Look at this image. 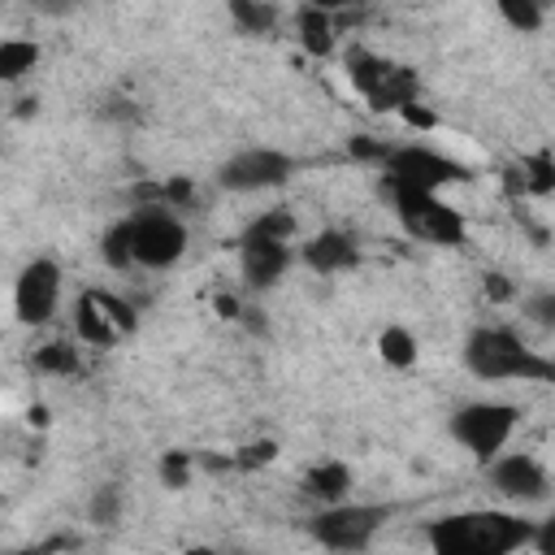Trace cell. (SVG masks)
I'll use <instances>...</instances> for the list:
<instances>
[{
  "mask_svg": "<svg viewBox=\"0 0 555 555\" xmlns=\"http://www.w3.org/2000/svg\"><path fill=\"white\" fill-rule=\"evenodd\" d=\"M490 486H494L503 499H512V503H538V499H546V490H551L546 468H542L533 455H525V451L499 455V460L490 464Z\"/></svg>",
  "mask_w": 555,
  "mask_h": 555,
  "instance_id": "obj_11",
  "label": "cell"
},
{
  "mask_svg": "<svg viewBox=\"0 0 555 555\" xmlns=\"http://www.w3.org/2000/svg\"><path fill=\"white\" fill-rule=\"evenodd\" d=\"M17 555H39V551H17Z\"/></svg>",
  "mask_w": 555,
  "mask_h": 555,
  "instance_id": "obj_33",
  "label": "cell"
},
{
  "mask_svg": "<svg viewBox=\"0 0 555 555\" xmlns=\"http://www.w3.org/2000/svg\"><path fill=\"white\" fill-rule=\"evenodd\" d=\"M533 546H538V555H555V512L533 529Z\"/></svg>",
  "mask_w": 555,
  "mask_h": 555,
  "instance_id": "obj_28",
  "label": "cell"
},
{
  "mask_svg": "<svg viewBox=\"0 0 555 555\" xmlns=\"http://www.w3.org/2000/svg\"><path fill=\"white\" fill-rule=\"evenodd\" d=\"M186 555H217V551H212V546H191Z\"/></svg>",
  "mask_w": 555,
  "mask_h": 555,
  "instance_id": "obj_32",
  "label": "cell"
},
{
  "mask_svg": "<svg viewBox=\"0 0 555 555\" xmlns=\"http://www.w3.org/2000/svg\"><path fill=\"white\" fill-rule=\"evenodd\" d=\"M186 473H191V460H186L182 451H169V455L160 460V477H165V486H186Z\"/></svg>",
  "mask_w": 555,
  "mask_h": 555,
  "instance_id": "obj_26",
  "label": "cell"
},
{
  "mask_svg": "<svg viewBox=\"0 0 555 555\" xmlns=\"http://www.w3.org/2000/svg\"><path fill=\"white\" fill-rule=\"evenodd\" d=\"M525 312L538 321V325H555V295H533L525 304Z\"/></svg>",
  "mask_w": 555,
  "mask_h": 555,
  "instance_id": "obj_27",
  "label": "cell"
},
{
  "mask_svg": "<svg viewBox=\"0 0 555 555\" xmlns=\"http://www.w3.org/2000/svg\"><path fill=\"white\" fill-rule=\"evenodd\" d=\"M516 421H520V412H516L512 403L477 399V403L455 408V416H451V438H455L468 455H477L481 464H494V460H499V451L507 447V438H512Z\"/></svg>",
  "mask_w": 555,
  "mask_h": 555,
  "instance_id": "obj_7",
  "label": "cell"
},
{
  "mask_svg": "<svg viewBox=\"0 0 555 555\" xmlns=\"http://www.w3.org/2000/svg\"><path fill=\"white\" fill-rule=\"evenodd\" d=\"M295 26H299V43H304L312 56H330V52H334V22H330V9L304 4V9L295 13Z\"/></svg>",
  "mask_w": 555,
  "mask_h": 555,
  "instance_id": "obj_16",
  "label": "cell"
},
{
  "mask_svg": "<svg viewBox=\"0 0 555 555\" xmlns=\"http://www.w3.org/2000/svg\"><path fill=\"white\" fill-rule=\"evenodd\" d=\"M499 13H503V22H507L512 30H520V35L538 30V26H542V17H546L533 0H503V4H499Z\"/></svg>",
  "mask_w": 555,
  "mask_h": 555,
  "instance_id": "obj_22",
  "label": "cell"
},
{
  "mask_svg": "<svg viewBox=\"0 0 555 555\" xmlns=\"http://www.w3.org/2000/svg\"><path fill=\"white\" fill-rule=\"evenodd\" d=\"M273 455V442H260V447H247L243 455H238V464H264Z\"/></svg>",
  "mask_w": 555,
  "mask_h": 555,
  "instance_id": "obj_29",
  "label": "cell"
},
{
  "mask_svg": "<svg viewBox=\"0 0 555 555\" xmlns=\"http://www.w3.org/2000/svg\"><path fill=\"white\" fill-rule=\"evenodd\" d=\"M490 295H494V299H503V295H507V286L499 282V273H490Z\"/></svg>",
  "mask_w": 555,
  "mask_h": 555,
  "instance_id": "obj_31",
  "label": "cell"
},
{
  "mask_svg": "<svg viewBox=\"0 0 555 555\" xmlns=\"http://www.w3.org/2000/svg\"><path fill=\"white\" fill-rule=\"evenodd\" d=\"M61 304V269L56 260L39 256L30 260L22 273H17V286H13V312L22 325H48L52 312Z\"/></svg>",
  "mask_w": 555,
  "mask_h": 555,
  "instance_id": "obj_10",
  "label": "cell"
},
{
  "mask_svg": "<svg viewBox=\"0 0 555 555\" xmlns=\"http://www.w3.org/2000/svg\"><path fill=\"white\" fill-rule=\"evenodd\" d=\"M230 17L243 26V35H269L278 26V9L273 4H256V0H234Z\"/></svg>",
  "mask_w": 555,
  "mask_h": 555,
  "instance_id": "obj_20",
  "label": "cell"
},
{
  "mask_svg": "<svg viewBox=\"0 0 555 555\" xmlns=\"http://www.w3.org/2000/svg\"><path fill=\"white\" fill-rule=\"evenodd\" d=\"M121 516V490L117 486H100L95 499H91V520L95 525H117Z\"/></svg>",
  "mask_w": 555,
  "mask_h": 555,
  "instance_id": "obj_25",
  "label": "cell"
},
{
  "mask_svg": "<svg viewBox=\"0 0 555 555\" xmlns=\"http://www.w3.org/2000/svg\"><path fill=\"white\" fill-rule=\"evenodd\" d=\"M390 199H395V217H399V225H403L408 238L434 243V247H460L468 238L464 212L451 208L442 195H429V191H390Z\"/></svg>",
  "mask_w": 555,
  "mask_h": 555,
  "instance_id": "obj_5",
  "label": "cell"
},
{
  "mask_svg": "<svg viewBox=\"0 0 555 555\" xmlns=\"http://www.w3.org/2000/svg\"><path fill=\"white\" fill-rule=\"evenodd\" d=\"M35 369H39V373L69 377V373H78V351H74L69 343H43V347L35 351Z\"/></svg>",
  "mask_w": 555,
  "mask_h": 555,
  "instance_id": "obj_21",
  "label": "cell"
},
{
  "mask_svg": "<svg viewBox=\"0 0 555 555\" xmlns=\"http://www.w3.org/2000/svg\"><path fill=\"white\" fill-rule=\"evenodd\" d=\"M95 299H100V308L108 312V321L121 330V338L126 334H134V325H139V317H134V308L121 299V295H113V291H95Z\"/></svg>",
  "mask_w": 555,
  "mask_h": 555,
  "instance_id": "obj_24",
  "label": "cell"
},
{
  "mask_svg": "<svg viewBox=\"0 0 555 555\" xmlns=\"http://www.w3.org/2000/svg\"><path fill=\"white\" fill-rule=\"evenodd\" d=\"M117 225L126 234V256L139 269H169L186 251V225L160 204L156 208H134Z\"/></svg>",
  "mask_w": 555,
  "mask_h": 555,
  "instance_id": "obj_4",
  "label": "cell"
},
{
  "mask_svg": "<svg viewBox=\"0 0 555 555\" xmlns=\"http://www.w3.org/2000/svg\"><path fill=\"white\" fill-rule=\"evenodd\" d=\"M520 186L546 195V191L555 186V160H551V156H529V160H520Z\"/></svg>",
  "mask_w": 555,
  "mask_h": 555,
  "instance_id": "obj_23",
  "label": "cell"
},
{
  "mask_svg": "<svg viewBox=\"0 0 555 555\" xmlns=\"http://www.w3.org/2000/svg\"><path fill=\"white\" fill-rule=\"evenodd\" d=\"M243 234L273 238V243H291V238H295V212H291V208H264L260 217H251V221L243 225Z\"/></svg>",
  "mask_w": 555,
  "mask_h": 555,
  "instance_id": "obj_19",
  "label": "cell"
},
{
  "mask_svg": "<svg viewBox=\"0 0 555 555\" xmlns=\"http://www.w3.org/2000/svg\"><path fill=\"white\" fill-rule=\"evenodd\" d=\"M304 260L317 269V273H347L356 269L360 260V243L347 234V230H321L304 243Z\"/></svg>",
  "mask_w": 555,
  "mask_h": 555,
  "instance_id": "obj_13",
  "label": "cell"
},
{
  "mask_svg": "<svg viewBox=\"0 0 555 555\" xmlns=\"http://www.w3.org/2000/svg\"><path fill=\"white\" fill-rule=\"evenodd\" d=\"M382 520H386V507H377V503H334V507H321L308 520V529L325 551L356 555L377 538Z\"/></svg>",
  "mask_w": 555,
  "mask_h": 555,
  "instance_id": "obj_8",
  "label": "cell"
},
{
  "mask_svg": "<svg viewBox=\"0 0 555 555\" xmlns=\"http://www.w3.org/2000/svg\"><path fill=\"white\" fill-rule=\"evenodd\" d=\"M347 490H351V468L343 460H321L304 473V494L321 499L325 507L334 503H347Z\"/></svg>",
  "mask_w": 555,
  "mask_h": 555,
  "instance_id": "obj_15",
  "label": "cell"
},
{
  "mask_svg": "<svg viewBox=\"0 0 555 555\" xmlns=\"http://www.w3.org/2000/svg\"><path fill=\"white\" fill-rule=\"evenodd\" d=\"M347 82L377 113H408L421 95V78L412 65L382 56V52H369V48H347Z\"/></svg>",
  "mask_w": 555,
  "mask_h": 555,
  "instance_id": "obj_3",
  "label": "cell"
},
{
  "mask_svg": "<svg viewBox=\"0 0 555 555\" xmlns=\"http://www.w3.org/2000/svg\"><path fill=\"white\" fill-rule=\"evenodd\" d=\"M291 173H295V156H286L278 147H243L217 169V186L251 195V191H273L282 182H291Z\"/></svg>",
  "mask_w": 555,
  "mask_h": 555,
  "instance_id": "obj_9",
  "label": "cell"
},
{
  "mask_svg": "<svg viewBox=\"0 0 555 555\" xmlns=\"http://www.w3.org/2000/svg\"><path fill=\"white\" fill-rule=\"evenodd\" d=\"M238 260H243V278L251 291H269L282 282V273L291 269V243H273V238H256L243 234L238 238Z\"/></svg>",
  "mask_w": 555,
  "mask_h": 555,
  "instance_id": "obj_12",
  "label": "cell"
},
{
  "mask_svg": "<svg viewBox=\"0 0 555 555\" xmlns=\"http://www.w3.org/2000/svg\"><path fill=\"white\" fill-rule=\"evenodd\" d=\"M377 356H382L390 369H412V364H416V338H412V330L386 325V330L377 334Z\"/></svg>",
  "mask_w": 555,
  "mask_h": 555,
  "instance_id": "obj_18",
  "label": "cell"
},
{
  "mask_svg": "<svg viewBox=\"0 0 555 555\" xmlns=\"http://www.w3.org/2000/svg\"><path fill=\"white\" fill-rule=\"evenodd\" d=\"M529 520H520L516 512L503 507H468V512H451L429 520L425 538L434 555H516L520 546L533 542Z\"/></svg>",
  "mask_w": 555,
  "mask_h": 555,
  "instance_id": "obj_1",
  "label": "cell"
},
{
  "mask_svg": "<svg viewBox=\"0 0 555 555\" xmlns=\"http://www.w3.org/2000/svg\"><path fill=\"white\" fill-rule=\"evenodd\" d=\"M382 178H386V191H429L438 195L447 182H464L468 169L425 143H403V147H390L386 160H382Z\"/></svg>",
  "mask_w": 555,
  "mask_h": 555,
  "instance_id": "obj_6",
  "label": "cell"
},
{
  "mask_svg": "<svg viewBox=\"0 0 555 555\" xmlns=\"http://www.w3.org/2000/svg\"><path fill=\"white\" fill-rule=\"evenodd\" d=\"M74 334L82 338V343H91V347H113L117 338H121V330L108 321V312L100 308V299H95V291H82L78 299H74Z\"/></svg>",
  "mask_w": 555,
  "mask_h": 555,
  "instance_id": "obj_14",
  "label": "cell"
},
{
  "mask_svg": "<svg viewBox=\"0 0 555 555\" xmlns=\"http://www.w3.org/2000/svg\"><path fill=\"white\" fill-rule=\"evenodd\" d=\"M39 65V43L35 39H4L0 43V78L17 82Z\"/></svg>",
  "mask_w": 555,
  "mask_h": 555,
  "instance_id": "obj_17",
  "label": "cell"
},
{
  "mask_svg": "<svg viewBox=\"0 0 555 555\" xmlns=\"http://www.w3.org/2000/svg\"><path fill=\"white\" fill-rule=\"evenodd\" d=\"M464 364L481 382H555V360L538 356L503 325H477L464 338Z\"/></svg>",
  "mask_w": 555,
  "mask_h": 555,
  "instance_id": "obj_2",
  "label": "cell"
},
{
  "mask_svg": "<svg viewBox=\"0 0 555 555\" xmlns=\"http://www.w3.org/2000/svg\"><path fill=\"white\" fill-rule=\"evenodd\" d=\"M403 121H412V126H434V117H429L425 108H416V104H412V108L403 113Z\"/></svg>",
  "mask_w": 555,
  "mask_h": 555,
  "instance_id": "obj_30",
  "label": "cell"
}]
</instances>
